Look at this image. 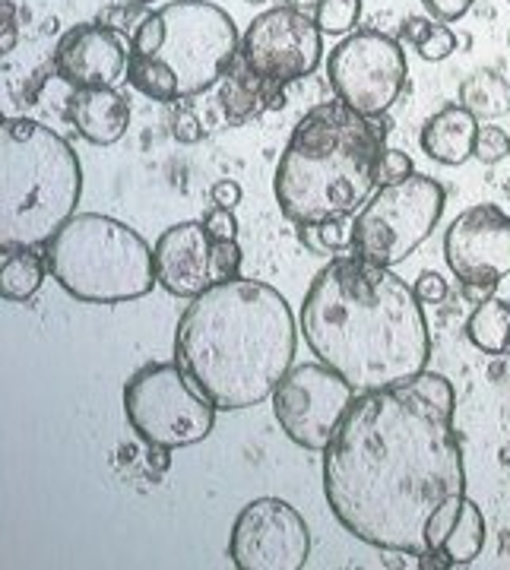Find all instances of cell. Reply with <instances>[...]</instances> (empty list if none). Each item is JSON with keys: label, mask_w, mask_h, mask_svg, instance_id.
<instances>
[{"label": "cell", "mask_w": 510, "mask_h": 570, "mask_svg": "<svg viewBox=\"0 0 510 570\" xmlns=\"http://www.w3.org/2000/svg\"><path fill=\"white\" fill-rule=\"evenodd\" d=\"M457 396L444 374L359 393L324 450V494L340 527L371 549L422 554L431 513L467 494Z\"/></svg>", "instance_id": "1"}, {"label": "cell", "mask_w": 510, "mask_h": 570, "mask_svg": "<svg viewBox=\"0 0 510 570\" xmlns=\"http://www.w3.org/2000/svg\"><path fill=\"white\" fill-rule=\"evenodd\" d=\"M302 333L317 362L343 374L359 393L419 377L431 336L415 288L390 266L336 257L314 279L302 305Z\"/></svg>", "instance_id": "2"}, {"label": "cell", "mask_w": 510, "mask_h": 570, "mask_svg": "<svg viewBox=\"0 0 510 570\" xmlns=\"http://www.w3.org/2000/svg\"><path fill=\"white\" fill-rule=\"evenodd\" d=\"M295 317L273 285L228 279L190 298L175 333V362L223 412L261 406L292 371Z\"/></svg>", "instance_id": "3"}, {"label": "cell", "mask_w": 510, "mask_h": 570, "mask_svg": "<svg viewBox=\"0 0 510 570\" xmlns=\"http://www.w3.org/2000/svg\"><path fill=\"white\" fill-rule=\"evenodd\" d=\"M390 124L346 102H321L292 130L276 163V204L288 223L317 225L355 216L377 187Z\"/></svg>", "instance_id": "4"}, {"label": "cell", "mask_w": 510, "mask_h": 570, "mask_svg": "<svg viewBox=\"0 0 510 570\" xmlns=\"http://www.w3.org/2000/svg\"><path fill=\"white\" fill-rule=\"evenodd\" d=\"M82 168L58 130L32 118L0 124V250L45 247L77 216Z\"/></svg>", "instance_id": "5"}, {"label": "cell", "mask_w": 510, "mask_h": 570, "mask_svg": "<svg viewBox=\"0 0 510 570\" xmlns=\"http://www.w3.org/2000/svg\"><path fill=\"white\" fill-rule=\"evenodd\" d=\"M48 276L86 305H118L156 288V257L144 238L102 213H80L45 245Z\"/></svg>", "instance_id": "6"}, {"label": "cell", "mask_w": 510, "mask_h": 570, "mask_svg": "<svg viewBox=\"0 0 510 570\" xmlns=\"http://www.w3.org/2000/svg\"><path fill=\"white\" fill-rule=\"evenodd\" d=\"M216 412L178 362H149L124 384V415L149 448H190L209 438Z\"/></svg>", "instance_id": "7"}, {"label": "cell", "mask_w": 510, "mask_h": 570, "mask_svg": "<svg viewBox=\"0 0 510 570\" xmlns=\"http://www.w3.org/2000/svg\"><path fill=\"white\" fill-rule=\"evenodd\" d=\"M444 187L429 175H409L403 181L381 187L352 219V254L367 264L393 269L429 242L434 225L444 216Z\"/></svg>", "instance_id": "8"}, {"label": "cell", "mask_w": 510, "mask_h": 570, "mask_svg": "<svg viewBox=\"0 0 510 570\" xmlns=\"http://www.w3.org/2000/svg\"><path fill=\"white\" fill-rule=\"evenodd\" d=\"M163 17V58L182 86L184 96H200L228 70L242 51L232 17L209 0H175L159 10Z\"/></svg>", "instance_id": "9"}, {"label": "cell", "mask_w": 510, "mask_h": 570, "mask_svg": "<svg viewBox=\"0 0 510 570\" xmlns=\"http://www.w3.org/2000/svg\"><path fill=\"white\" fill-rule=\"evenodd\" d=\"M327 77L340 102L359 115L381 118L406 89V51L384 32L362 29L330 51Z\"/></svg>", "instance_id": "10"}, {"label": "cell", "mask_w": 510, "mask_h": 570, "mask_svg": "<svg viewBox=\"0 0 510 570\" xmlns=\"http://www.w3.org/2000/svg\"><path fill=\"white\" fill-rule=\"evenodd\" d=\"M355 396L359 390L324 362L298 365L273 390V415L288 441L324 453Z\"/></svg>", "instance_id": "11"}, {"label": "cell", "mask_w": 510, "mask_h": 570, "mask_svg": "<svg viewBox=\"0 0 510 570\" xmlns=\"http://www.w3.org/2000/svg\"><path fill=\"white\" fill-rule=\"evenodd\" d=\"M324 55V32L292 7H273L247 26L242 39V61L257 80L286 82L305 80L317 70Z\"/></svg>", "instance_id": "12"}, {"label": "cell", "mask_w": 510, "mask_h": 570, "mask_svg": "<svg viewBox=\"0 0 510 570\" xmlns=\"http://www.w3.org/2000/svg\"><path fill=\"white\" fill-rule=\"evenodd\" d=\"M311 554L305 517L283 498H257L228 535V558L242 570H302Z\"/></svg>", "instance_id": "13"}, {"label": "cell", "mask_w": 510, "mask_h": 570, "mask_svg": "<svg viewBox=\"0 0 510 570\" xmlns=\"http://www.w3.org/2000/svg\"><path fill=\"white\" fill-rule=\"evenodd\" d=\"M444 261L463 285H498L510 276V216L494 204L463 209L444 235Z\"/></svg>", "instance_id": "14"}, {"label": "cell", "mask_w": 510, "mask_h": 570, "mask_svg": "<svg viewBox=\"0 0 510 570\" xmlns=\"http://www.w3.org/2000/svg\"><path fill=\"white\" fill-rule=\"evenodd\" d=\"M127 41L118 29L108 26H73L55 51V67L63 80L73 89H99V86H115L127 77Z\"/></svg>", "instance_id": "15"}, {"label": "cell", "mask_w": 510, "mask_h": 570, "mask_svg": "<svg viewBox=\"0 0 510 570\" xmlns=\"http://www.w3.org/2000/svg\"><path fill=\"white\" fill-rule=\"evenodd\" d=\"M156 279L175 298L204 295L213 279V238L204 223H178L165 228L153 247Z\"/></svg>", "instance_id": "16"}, {"label": "cell", "mask_w": 510, "mask_h": 570, "mask_svg": "<svg viewBox=\"0 0 510 570\" xmlns=\"http://www.w3.org/2000/svg\"><path fill=\"white\" fill-rule=\"evenodd\" d=\"M70 121L82 140L111 146L121 140L130 127V105L115 86L77 89L70 99Z\"/></svg>", "instance_id": "17"}, {"label": "cell", "mask_w": 510, "mask_h": 570, "mask_svg": "<svg viewBox=\"0 0 510 570\" xmlns=\"http://www.w3.org/2000/svg\"><path fill=\"white\" fill-rule=\"evenodd\" d=\"M479 118L463 105H444L438 115H431L422 127V153L441 165H463L475 153Z\"/></svg>", "instance_id": "18"}, {"label": "cell", "mask_w": 510, "mask_h": 570, "mask_svg": "<svg viewBox=\"0 0 510 570\" xmlns=\"http://www.w3.org/2000/svg\"><path fill=\"white\" fill-rule=\"evenodd\" d=\"M48 276L45 257L36 254V247H20V250H3L0 264V295L3 302H26L32 298Z\"/></svg>", "instance_id": "19"}, {"label": "cell", "mask_w": 510, "mask_h": 570, "mask_svg": "<svg viewBox=\"0 0 510 570\" xmlns=\"http://www.w3.org/2000/svg\"><path fill=\"white\" fill-rule=\"evenodd\" d=\"M460 105L479 121H494L510 115V82L494 70H479L460 86Z\"/></svg>", "instance_id": "20"}, {"label": "cell", "mask_w": 510, "mask_h": 570, "mask_svg": "<svg viewBox=\"0 0 510 570\" xmlns=\"http://www.w3.org/2000/svg\"><path fill=\"white\" fill-rule=\"evenodd\" d=\"M467 340L479 352L489 355H504L510 352V305L501 298H489L482 305H475V311L467 321Z\"/></svg>", "instance_id": "21"}, {"label": "cell", "mask_w": 510, "mask_h": 570, "mask_svg": "<svg viewBox=\"0 0 510 570\" xmlns=\"http://www.w3.org/2000/svg\"><path fill=\"white\" fill-rule=\"evenodd\" d=\"M482 546H486V517L475 501L463 498L460 513L441 542V551L453 561V568H460V564H472L482 554Z\"/></svg>", "instance_id": "22"}, {"label": "cell", "mask_w": 510, "mask_h": 570, "mask_svg": "<svg viewBox=\"0 0 510 570\" xmlns=\"http://www.w3.org/2000/svg\"><path fill=\"white\" fill-rule=\"evenodd\" d=\"M124 80L130 82L137 92H144L146 99H153V102H175V99H182V86H178L175 70L163 58H156V55L130 51Z\"/></svg>", "instance_id": "23"}, {"label": "cell", "mask_w": 510, "mask_h": 570, "mask_svg": "<svg viewBox=\"0 0 510 570\" xmlns=\"http://www.w3.org/2000/svg\"><path fill=\"white\" fill-rule=\"evenodd\" d=\"M403 39L412 41L419 58H425V61H444L457 51V36L448 26L438 20H425V17H412L403 22Z\"/></svg>", "instance_id": "24"}, {"label": "cell", "mask_w": 510, "mask_h": 570, "mask_svg": "<svg viewBox=\"0 0 510 570\" xmlns=\"http://www.w3.org/2000/svg\"><path fill=\"white\" fill-rule=\"evenodd\" d=\"M264 102V80H257L254 73L247 77H232L223 86V108L225 118L232 124L245 121L247 115Z\"/></svg>", "instance_id": "25"}, {"label": "cell", "mask_w": 510, "mask_h": 570, "mask_svg": "<svg viewBox=\"0 0 510 570\" xmlns=\"http://www.w3.org/2000/svg\"><path fill=\"white\" fill-rule=\"evenodd\" d=\"M302 238H305V245H311V250L343 254V250H352V245H355V225H352L349 216L317 225H302Z\"/></svg>", "instance_id": "26"}, {"label": "cell", "mask_w": 510, "mask_h": 570, "mask_svg": "<svg viewBox=\"0 0 510 570\" xmlns=\"http://www.w3.org/2000/svg\"><path fill=\"white\" fill-rule=\"evenodd\" d=\"M359 17H362V0H324L314 13V22L327 36H346L355 29Z\"/></svg>", "instance_id": "27"}, {"label": "cell", "mask_w": 510, "mask_h": 570, "mask_svg": "<svg viewBox=\"0 0 510 570\" xmlns=\"http://www.w3.org/2000/svg\"><path fill=\"white\" fill-rule=\"evenodd\" d=\"M475 159L482 165H494L510 156V137L501 127H491V124H479V134H475Z\"/></svg>", "instance_id": "28"}, {"label": "cell", "mask_w": 510, "mask_h": 570, "mask_svg": "<svg viewBox=\"0 0 510 570\" xmlns=\"http://www.w3.org/2000/svg\"><path fill=\"white\" fill-rule=\"evenodd\" d=\"M242 269V247L238 242H213V279L228 283Z\"/></svg>", "instance_id": "29"}, {"label": "cell", "mask_w": 510, "mask_h": 570, "mask_svg": "<svg viewBox=\"0 0 510 570\" xmlns=\"http://www.w3.org/2000/svg\"><path fill=\"white\" fill-rule=\"evenodd\" d=\"M415 175L412 168V159H409L403 149H384L381 163H377V187H388V184H396Z\"/></svg>", "instance_id": "30"}, {"label": "cell", "mask_w": 510, "mask_h": 570, "mask_svg": "<svg viewBox=\"0 0 510 570\" xmlns=\"http://www.w3.org/2000/svg\"><path fill=\"white\" fill-rule=\"evenodd\" d=\"M204 225L213 242H235V238H238V219H235V213L225 209V206L209 209L204 216Z\"/></svg>", "instance_id": "31"}, {"label": "cell", "mask_w": 510, "mask_h": 570, "mask_svg": "<svg viewBox=\"0 0 510 570\" xmlns=\"http://www.w3.org/2000/svg\"><path fill=\"white\" fill-rule=\"evenodd\" d=\"M171 134H175V140L178 142H200L206 130L190 108H178L175 118H171Z\"/></svg>", "instance_id": "32"}, {"label": "cell", "mask_w": 510, "mask_h": 570, "mask_svg": "<svg viewBox=\"0 0 510 570\" xmlns=\"http://www.w3.org/2000/svg\"><path fill=\"white\" fill-rule=\"evenodd\" d=\"M415 295H419V302H425V305H434V302H444L448 298V279L441 276V273H422L419 279H415Z\"/></svg>", "instance_id": "33"}, {"label": "cell", "mask_w": 510, "mask_h": 570, "mask_svg": "<svg viewBox=\"0 0 510 570\" xmlns=\"http://www.w3.org/2000/svg\"><path fill=\"white\" fill-rule=\"evenodd\" d=\"M422 3H425V10L431 13V20L453 22L460 20L475 0H422Z\"/></svg>", "instance_id": "34"}, {"label": "cell", "mask_w": 510, "mask_h": 570, "mask_svg": "<svg viewBox=\"0 0 510 570\" xmlns=\"http://www.w3.org/2000/svg\"><path fill=\"white\" fill-rule=\"evenodd\" d=\"M213 204L235 209V206L242 204V184L232 181V178H223V181L213 184Z\"/></svg>", "instance_id": "35"}, {"label": "cell", "mask_w": 510, "mask_h": 570, "mask_svg": "<svg viewBox=\"0 0 510 570\" xmlns=\"http://www.w3.org/2000/svg\"><path fill=\"white\" fill-rule=\"evenodd\" d=\"M415 564L422 570H448L453 568V561H450L448 554L441 549H425L422 554H415Z\"/></svg>", "instance_id": "36"}, {"label": "cell", "mask_w": 510, "mask_h": 570, "mask_svg": "<svg viewBox=\"0 0 510 570\" xmlns=\"http://www.w3.org/2000/svg\"><path fill=\"white\" fill-rule=\"evenodd\" d=\"M17 48V22H13V7L3 0V39H0V51H13Z\"/></svg>", "instance_id": "37"}, {"label": "cell", "mask_w": 510, "mask_h": 570, "mask_svg": "<svg viewBox=\"0 0 510 570\" xmlns=\"http://www.w3.org/2000/svg\"><path fill=\"white\" fill-rule=\"evenodd\" d=\"M491 292H494V285H463V295L470 298L472 305H482V302H489L491 298Z\"/></svg>", "instance_id": "38"}, {"label": "cell", "mask_w": 510, "mask_h": 570, "mask_svg": "<svg viewBox=\"0 0 510 570\" xmlns=\"http://www.w3.org/2000/svg\"><path fill=\"white\" fill-rule=\"evenodd\" d=\"M321 3H324V0H286L283 7H292V10H298V13H305V17H314Z\"/></svg>", "instance_id": "39"}, {"label": "cell", "mask_w": 510, "mask_h": 570, "mask_svg": "<svg viewBox=\"0 0 510 570\" xmlns=\"http://www.w3.org/2000/svg\"><path fill=\"white\" fill-rule=\"evenodd\" d=\"M130 3H144L146 7V3H156V0H130Z\"/></svg>", "instance_id": "40"}, {"label": "cell", "mask_w": 510, "mask_h": 570, "mask_svg": "<svg viewBox=\"0 0 510 570\" xmlns=\"http://www.w3.org/2000/svg\"><path fill=\"white\" fill-rule=\"evenodd\" d=\"M245 3H264V0H245Z\"/></svg>", "instance_id": "41"}, {"label": "cell", "mask_w": 510, "mask_h": 570, "mask_svg": "<svg viewBox=\"0 0 510 570\" xmlns=\"http://www.w3.org/2000/svg\"><path fill=\"white\" fill-rule=\"evenodd\" d=\"M508 41H510V36H508Z\"/></svg>", "instance_id": "42"}]
</instances>
